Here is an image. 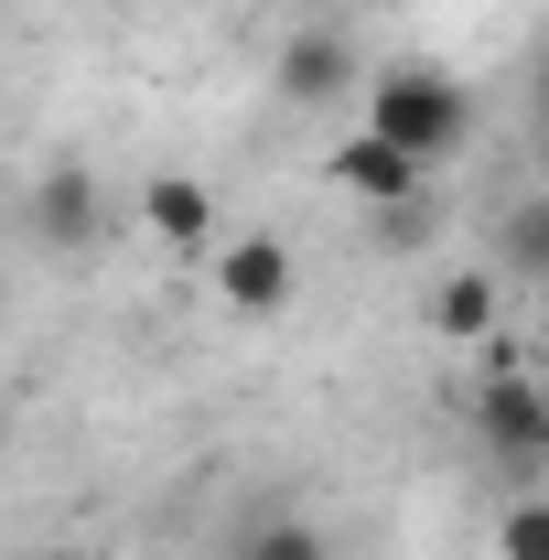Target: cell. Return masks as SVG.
Segmentation results:
<instances>
[{"label": "cell", "mask_w": 549, "mask_h": 560, "mask_svg": "<svg viewBox=\"0 0 549 560\" xmlns=\"http://www.w3.org/2000/svg\"><path fill=\"white\" fill-rule=\"evenodd\" d=\"M324 184L388 215V206H420V184H431V173H420L410 151H388L377 130H355V140H335V151H324Z\"/></svg>", "instance_id": "cell-4"}, {"label": "cell", "mask_w": 549, "mask_h": 560, "mask_svg": "<svg viewBox=\"0 0 549 560\" xmlns=\"http://www.w3.org/2000/svg\"><path fill=\"white\" fill-rule=\"evenodd\" d=\"M291 280H302V259H291L280 237H259V226H248V237H215V302H226V313H280Z\"/></svg>", "instance_id": "cell-5"}, {"label": "cell", "mask_w": 549, "mask_h": 560, "mask_svg": "<svg viewBox=\"0 0 549 560\" xmlns=\"http://www.w3.org/2000/svg\"><path fill=\"white\" fill-rule=\"evenodd\" d=\"M528 108H539L528 130H539V151H549V44H539V66H528Z\"/></svg>", "instance_id": "cell-12"}, {"label": "cell", "mask_w": 549, "mask_h": 560, "mask_svg": "<svg viewBox=\"0 0 549 560\" xmlns=\"http://www.w3.org/2000/svg\"><path fill=\"white\" fill-rule=\"evenodd\" d=\"M475 442L506 464V475H539V464H549V377L517 366L506 335L475 346Z\"/></svg>", "instance_id": "cell-2"}, {"label": "cell", "mask_w": 549, "mask_h": 560, "mask_svg": "<svg viewBox=\"0 0 549 560\" xmlns=\"http://www.w3.org/2000/svg\"><path fill=\"white\" fill-rule=\"evenodd\" d=\"M280 108H355V86H366V66H355V44H344V22H302L291 44H280Z\"/></svg>", "instance_id": "cell-3"}, {"label": "cell", "mask_w": 549, "mask_h": 560, "mask_svg": "<svg viewBox=\"0 0 549 560\" xmlns=\"http://www.w3.org/2000/svg\"><path fill=\"white\" fill-rule=\"evenodd\" d=\"M140 226H151L162 248H184V259L226 237V215H215V184H206V173H151V195H140Z\"/></svg>", "instance_id": "cell-6"}, {"label": "cell", "mask_w": 549, "mask_h": 560, "mask_svg": "<svg viewBox=\"0 0 549 560\" xmlns=\"http://www.w3.org/2000/svg\"><path fill=\"white\" fill-rule=\"evenodd\" d=\"M226 560H335V539H324L313 517H291V506H280V517H248Z\"/></svg>", "instance_id": "cell-10"}, {"label": "cell", "mask_w": 549, "mask_h": 560, "mask_svg": "<svg viewBox=\"0 0 549 560\" xmlns=\"http://www.w3.org/2000/svg\"><path fill=\"white\" fill-rule=\"evenodd\" d=\"M495 560H549V495L495 506Z\"/></svg>", "instance_id": "cell-11"}, {"label": "cell", "mask_w": 549, "mask_h": 560, "mask_svg": "<svg viewBox=\"0 0 549 560\" xmlns=\"http://www.w3.org/2000/svg\"><path fill=\"white\" fill-rule=\"evenodd\" d=\"M355 130H377L388 151H410L420 173H442V162L475 140V97H464V75L399 55V66H377L366 86H355Z\"/></svg>", "instance_id": "cell-1"}, {"label": "cell", "mask_w": 549, "mask_h": 560, "mask_svg": "<svg viewBox=\"0 0 549 560\" xmlns=\"http://www.w3.org/2000/svg\"><path fill=\"white\" fill-rule=\"evenodd\" d=\"M33 237H44V248H86V237H97V184H86V173H44V184H33Z\"/></svg>", "instance_id": "cell-9"}, {"label": "cell", "mask_w": 549, "mask_h": 560, "mask_svg": "<svg viewBox=\"0 0 549 560\" xmlns=\"http://www.w3.org/2000/svg\"><path fill=\"white\" fill-rule=\"evenodd\" d=\"M431 335H442V346H495V335H506V280L495 270H442L431 280Z\"/></svg>", "instance_id": "cell-7"}, {"label": "cell", "mask_w": 549, "mask_h": 560, "mask_svg": "<svg viewBox=\"0 0 549 560\" xmlns=\"http://www.w3.org/2000/svg\"><path fill=\"white\" fill-rule=\"evenodd\" d=\"M495 270L528 280V291H549V184H539V195H517V206L495 215Z\"/></svg>", "instance_id": "cell-8"}]
</instances>
